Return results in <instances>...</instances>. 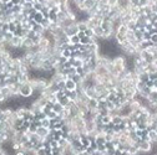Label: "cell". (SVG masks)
Here are the masks:
<instances>
[{
	"mask_svg": "<svg viewBox=\"0 0 157 155\" xmlns=\"http://www.w3.org/2000/svg\"><path fill=\"white\" fill-rule=\"evenodd\" d=\"M19 92H20V96H21L23 98H31L32 94H34V89H32V87L29 85V83L20 86Z\"/></svg>",
	"mask_w": 157,
	"mask_h": 155,
	"instance_id": "cell-1",
	"label": "cell"
},
{
	"mask_svg": "<svg viewBox=\"0 0 157 155\" xmlns=\"http://www.w3.org/2000/svg\"><path fill=\"white\" fill-rule=\"evenodd\" d=\"M138 149L143 154H150V153H152V143L146 139H141L138 143Z\"/></svg>",
	"mask_w": 157,
	"mask_h": 155,
	"instance_id": "cell-2",
	"label": "cell"
},
{
	"mask_svg": "<svg viewBox=\"0 0 157 155\" xmlns=\"http://www.w3.org/2000/svg\"><path fill=\"white\" fill-rule=\"evenodd\" d=\"M130 107H131L132 113H134V112H138V111L142 108V102H141V100H140L137 97H136V98H134V99H131Z\"/></svg>",
	"mask_w": 157,
	"mask_h": 155,
	"instance_id": "cell-3",
	"label": "cell"
},
{
	"mask_svg": "<svg viewBox=\"0 0 157 155\" xmlns=\"http://www.w3.org/2000/svg\"><path fill=\"white\" fill-rule=\"evenodd\" d=\"M23 40H24V37L19 36V35H15L14 39L10 41V44L14 48H19V47H23Z\"/></svg>",
	"mask_w": 157,
	"mask_h": 155,
	"instance_id": "cell-4",
	"label": "cell"
},
{
	"mask_svg": "<svg viewBox=\"0 0 157 155\" xmlns=\"http://www.w3.org/2000/svg\"><path fill=\"white\" fill-rule=\"evenodd\" d=\"M65 86L69 91H75L77 88V82H75L72 78H69L65 81Z\"/></svg>",
	"mask_w": 157,
	"mask_h": 155,
	"instance_id": "cell-5",
	"label": "cell"
},
{
	"mask_svg": "<svg viewBox=\"0 0 157 155\" xmlns=\"http://www.w3.org/2000/svg\"><path fill=\"white\" fill-rule=\"evenodd\" d=\"M32 46H34V41H32L31 37H24V40H23V48L29 50V48H31Z\"/></svg>",
	"mask_w": 157,
	"mask_h": 155,
	"instance_id": "cell-6",
	"label": "cell"
},
{
	"mask_svg": "<svg viewBox=\"0 0 157 155\" xmlns=\"http://www.w3.org/2000/svg\"><path fill=\"white\" fill-rule=\"evenodd\" d=\"M87 106H89L90 109H96V108H98L101 104H100V100H98V98H91V99L89 100Z\"/></svg>",
	"mask_w": 157,
	"mask_h": 155,
	"instance_id": "cell-7",
	"label": "cell"
},
{
	"mask_svg": "<svg viewBox=\"0 0 157 155\" xmlns=\"http://www.w3.org/2000/svg\"><path fill=\"white\" fill-rule=\"evenodd\" d=\"M94 32H95V36L97 37V39H102L104 37V33H105V29L101 26H95L94 29Z\"/></svg>",
	"mask_w": 157,
	"mask_h": 155,
	"instance_id": "cell-8",
	"label": "cell"
},
{
	"mask_svg": "<svg viewBox=\"0 0 157 155\" xmlns=\"http://www.w3.org/2000/svg\"><path fill=\"white\" fill-rule=\"evenodd\" d=\"M85 94L91 99V98H96V91H95V86L94 87H90V88H86L85 89Z\"/></svg>",
	"mask_w": 157,
	"mask_h": 155,
	"instance_id": "cell-9",
	"label": "cell"
},
{
	"mask_svg": "<svg viewBox=\"0 0 157 155\" xmlns=\"http://www.w3.org/2000/svg\"><path fill=\"white\" fill-rule=\"evenodd\" d=\"M64 108H65V107H64V106H63V104H61L60 102H57V103H55V104H52V109L57 113V115H59L60 113L64 111Z\"/></svg>",
	"mask_w": 157,
	"mask_h": 155,
	"instance_id": "cell-10",
	"label": "cell"
},
{
	"mask_svg": "<svg viewBox=\"0 0 157 155\" xmlns=\"http://www.w3.org/2000/svg\"><path fill=\"white\" fill-rule=\"evenodd\" d=\"M112 124L115 127H118V125L122 124V115H116L112 118Z\"/></svg>",
	"mask_w": 157,
	"mask_h": 155,
	"instance_id": "cell-11",
	"label": "cell"
},
{
	"mask_svg": "<svg viewBox=\"0 0 157 155\" xmlns=\"http://www.w3.org/2000/svg\"><path fill=\"white\" fill-rule=\"evenodd\" d=\"M10 140V135L8 133H1V135H0V143L1 144H5L6 141Z\"/></svg>",
	"mask_w": 157,
	"mask_h": 155,
	"instance_id": "cell-12",
	"label": "cell"
},
{
	"mask_svg": "<svg viewBox=\"0 0 157 155\" xmlns=\"http://www.w3.org/2000/svg\"><path fill=\"white\" fill-rule=\"evenodd\" d=\"M0 155H9V153H8V150L4 148V146H1V150H0Z\"/></svg>",
	"mask_w": 157,
	"mask_h": 155,
	"instance_id": "cell-13",
	"label": "cell"
},
{
	"mask_svg": "<svg viewBox=\"0 0 157 155\" xmlns=\"http://www.w3.org/2000/svg\"><path fill=\"white\" fill-rule=\"evenodd\" d=\"M15 155H25V152L24 150H19V152H16Z\"/></svg>",
	"mask_w": 157,
	"mask_h": 155,
	"instance_id": "cell-14",
	"label": "cell"
},
{
	"mask_svg": "<svg viewBox=\"0 0 157 155\" xmlns=\"http://www.w3.org/2000/svg\"><path fill=\"white\" fill-rule=\"evenodd\" d=\"M156 45H157V44H156Z\"/></svg>",
	"mask_w": 157,
	"mask_h": 155,
	"instance_id": "cell-15",
	"label": "cell"
}]
</instances>
